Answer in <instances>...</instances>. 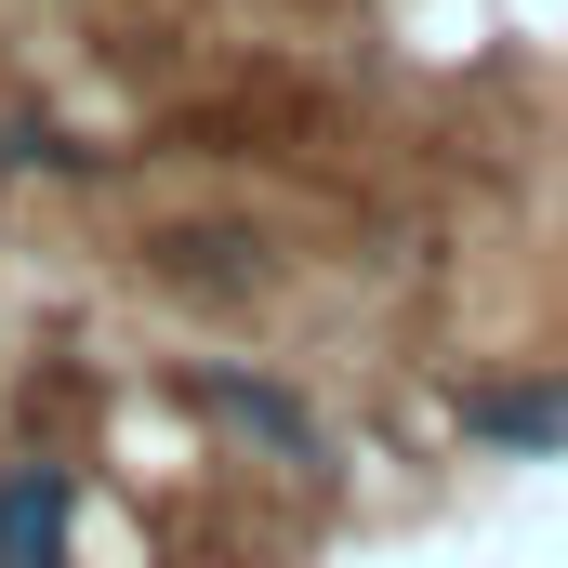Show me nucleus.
I'll use <instances>...</instances> for the list:
<instances>
[{"mask_svg":"<svg viewBox=\"0 0 568 568\" xmlns=\"http://www.w3.org/2000/svg\"><path fill=\"white\" fill-rule=\"evenodd\" d=\"M67 516H80V476L53 449L0 463V568H67Z\"/></svg>","mask_w":568,"mask_h":568,"instance_id":"obj_4","label":"nucleus"},{"mask_svg":"<svg viewBox=\"0 0 568 568\" xmlns=\"http://www.w3.org/2000/svg\"><path fill=\"white\" fill-rule=\"evenodd\" d=\"M449 424L503 463H556L568 449V371H516V384H449Z\"/></svg>","mask_w":568,"mask_h":568,"instance_id":"obj_3","label":"nucleus"},{"mask_svg":"<svg viewBox=\"0 0 568 568\" xmlns=\"http://www.w3.org/2000/svg\"><path fill=\"white\" fill-rule=\"evenodd\" d=\"M185 397H199V410H212L225 436H252V449H278L291 476H331V424H317V410L291 397L278 371H239V357H199V371H185Z\"/></svg>","mask_w":568,"mask_h":568,"instance_id":"obj_2","label":"nucleus"},{"mask_svg":"<svg viewBox=\"0 0 568 568\" xmlns=\"http://www.w3.org/2000/svg\"><path fill=\"white\" fill-rule=\"evenodd\" d=\"M145 278L185 291V304H265L278 291V239L225 225V212H185V225H145Z\"/></svg>","mask_w":568,"mask_h":568,"instance_id":"obj_1","label":"nucleus"},{"mask_svg":"<svg viewBox=\"0 0 568 568\" xmlns=\"http://www.w3.org/2000/svg\"><path fill=\"white\" fill-rule=\"evenodd\" d=\"M0 172H93V145L67 133V120H27V106H13V120H0Z\"/></svg>","mask_w":568,"mask_h":568,"instance_id":"obj_5","label":"nucleus"}]
</instances>
